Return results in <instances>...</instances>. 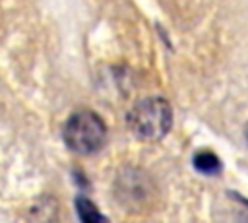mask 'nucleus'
<instances>
[{
	"label": "nucleus",
	"mask_w": 248,
	"mask_h": 223,
	"mask_svg": "<svg viewBox=\"0 0 248 223\" xmlns=\"http://www.w3.org/2000/svg\"><path fill=\"white\" fill-rule=\"evenodd\" d=\"M126 120L134 136L153 142L161 140L170 130L172 111L163 97H147L130 109Z\"/></svg>",
	"instance_id": "1"
},
{
	"label": "nucleus",
	"mask_w": 248,
	"mask_h": 223,
	"mask_svg": "<svg viewBox=\"0 0 248 223\" xmlns=\"http://www.w3.org/2000/svg\"><path fill=\"white\" fill-rule=\"evenodd\" d=\"M194 167L203 175H215L221 169V161L211 151H198L194 155Z\"/></svg>",
	"instance_id": "3"
},
{
	"label": "nucleus",
	"mask_w": 248,
	"mask_h": 223,
	"mask_svg": "<svg viewBox=\"0 0 248 223\" xmlns=\"http://www.w3.org/2000/svg\"><path fill=\"white\" fill-rule=\"evenodd\" d=\"M246 142H248V128H246Z\"/></svg>",
	"instance_id": "5"
},
{
	"label": "nucleus",
	"mask_w": 248,
	"mask_h": 223,
	"mask_svg": "<svg viewBox=\"0 0 248 223\" xmlns=\"http://www.w3.org/2000/svg\"><path fill=\"white\" fill-rule=\"evenodd\" d=\"M62 136L68 149L79 155H91L103 147L107 140V126L97 112L78 111L64 124Z\"/></svg>",
	"instance_id": "2"
},
{
	"label": "nucleus",
	"mask_w": 248,
	"mask_h": 223,
	"mask_svg": "<svg viewBox=\"0 0 248 223\" xmlns=\"http://www.w3.org/2000/svg\"><path fill=\"white\" fill-rule=\"evenodd\" d=\"M76 207H78V215H79L81 221H103V219H105V215H101V213L97 211L95 204H91V202H89L87 198H83V196H79V198L76 200Z\"/></svg>",
	"instance_id": "4"
}]
</instances>
